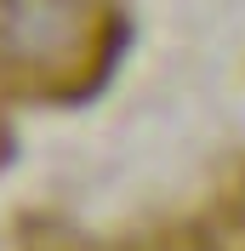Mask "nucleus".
Wrapping results in <instances>:
<instances>
[{"instance_id":"f257e3e1","label":"nucleus","mask_w":245,"mask_h":251,"mask_svg":"<svg viewBox=\"0 0 245 251\" xmlns=\"http://www.w3.org/2000/svg\"><path fill=\"white\" fill-rule=\"evenodd\" d=\"M74 40V0H0V46L12 57H51Z\"/></svg>"}]
</instances>
